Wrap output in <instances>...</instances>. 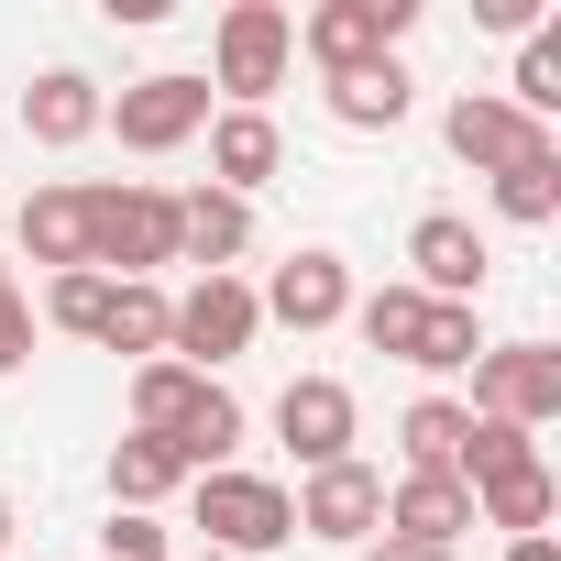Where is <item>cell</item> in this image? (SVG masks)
<instances>
[{
	"mask_svg": "<svg viewBox=\"0 0 561 561\" xmlns=\"http://www.w3.org/2000/svg\"><path fill=\"white\" fill-rule=\"evenodd\" d=\"M320 100H331V122H342V133H397V122H408V100H419V78H408L397 56H375V67L320 78Z\"/></svg>",
	"mask_w": 561,
	"mask_h": 561,
	"instance_id": "17",
	"label": "cell"
},
{
	"mask_svg": "<svg viewBox=\"0 0 561 561\" xmlns=\"http://www.w3.org/2000/svg\"><path fill=\"white\" fill-rule=\"evenodd\" d=\"M539 440L528 430H506V419H473V440H462V484H484V473H506V462H528Z\"/></svg>",
	"mask_w": 561,
	"mask_h": 561,
	"instance_id": "29",
	"label": "cell"
},
{
	"mask_svg": "<svg viewBox=\"0 0 561 561\" xmlns=\"http://www.w3.org/2000/svg\"><path fill=\"white\" fill-rule=\"evenodd\" d=\"M198 386H209V375H187L176 353H154V364H133V430H144V440H165V430H176V419L198 408Z\"/></svg>",
	"mask_w": 561,
	"mask_h": 561,
	"instance_id": "25",
	"label": "cell"
},
{
	"mask_svg": "<svg viewBox=\"0 0 561 561\" xmlns=\"http://www.w3.org/2000/svg\"><path fill=\"white\" fill-rule=\"evenodd\" d=\"M23 364H34V298L0 287V375H23Z\"/></svg>",
	"mask_w": 561,
	"mask_h": 561,
	"instance_id": "30",
	"label": "cell"
},
{
	"mask_svg": "<svg viewBox=\"0 0 561 561\" xmlns=\"http://www.w3.org/2000/svg\"><path fill=\"white\" fill-rule=\"evenodd\" d=\"M242 253H253V198H231V187H187V198H176V264L231 275Z\"/></svg>",
	"mask_w": 561,
	"mask_h": 561,
	"instance_id": "15",
	"label": "cell"
},
{
	"mask_svg": "<svg viewBox=\"0 0 561 561\" xmlns=\"http://www.w3.org/2000/svg\"><path fill=\"white\" fill-rule=\"evenodd\" d=\"M176 484H187V462H176L165 440H144V430H122V440H111V506L154 517V506H165Z\"/></svg>",
	"mask_w": 561,
	"mask_h": 561,
	"instance_id": "22",
	"label": "cell"
},
{
	"mask_svg": "<svg viewBox=\"0 0 561 561\" xmlns=\"http://www.w3.org/2000/svg\"><path fill=\"white\" fill-rule=\"evenodd\" d=\"M364 561H451V550H419V539H364Z\"/></svg>",
	"mask_w": 561,
	"mask_h": 561,
	"instance_id": "33",
	"label": "cell"
},
{
	"mask_svg": "<svg viewBox=\"0 0 561 561\" xmlns=\"http://www.w3.org/2000/svg\"><path fill=\"white\" fill-rule=\"evenodd\" d=\"M0 287H12V264H0Z\"/></svg>",
	"mask_w": 561,
	"mask_h": 561,
	"instance_id": "36",
	"label": "cell"
},
{
	"mask_svg": "<svg viewBox=\"0 0 561 561\" xmlns=\"http://www.w3.org/2000/svg\"><path fill=\"white\" fill-rule=\"evenodd\" d=\"M165 451L187 462V484H198V473H220V462L242 451V397H231V386L209 375V386H198V408H187V419L165 430Z\"/></svg>",
	"mask_w": 561,
	"mask_h": 561,
	"instance_id": "20",
	"label": "cell"
},
{
	"mask_svg": "<svg viewBox=\"0 0 561 561\" xmlns=\"http://www.w3.org/2000/svg\"><path fill=\"white\" fill-rule=\"evenodd\" d=\"M550 506H561V484H550V462H539V451L473 484V528H506V539H528V528H550Z\"/></svg>",
	"mask_w": 561,
	"mask_h": 561,
	"instance_id": "19",
	"label": "cell"
},
{
	"mask_svg": "<svg viewBox=\"0 0 561 561\" xmlns=\"http://www.w3.org/2000/svg\"><path fill=\"white\" fill-rule=\"evenodd\" d=\"M0 561H12V495H0Z\"/></svg>",
	"mask_w": 561,
	"mask_h": 561,
	"instance_id": "35",
	"label": "cell"
},
{
	"mask_svg": "<svg viewBox=\"0 0 561 561\" xmlns=\"http://www.w3.org/2000/svg\"><path fill=\"white\" fill-rule=\"evenodd\" d=\"M89 264L122 275V287H154V264H176V187L154 176L89 187Z\"/></svg>",
	"mask_w": 561,
	"mask_h": 561,
	"instance_id": "2",
	"label": "cell"
},
{
	"mask_svg": "<svg viewBox=\"0 0 561 561\" xmlns=\"http://www.w3.org/2000/svg\"><path fill=\"white\" fill-rule=\"evenodd\" d=\"M386 539L462 550V539H473V484H451V473H397V484H386Z\"/></svg>",
	"mask_w": 561,
	"mask_h": 561,
	"instance_id": "13",
	"label": "cell"
},
{
	"mask_svg": "<svg viewBox=\"0 0 561 561\" xmlns=\"http://www.w3.org/2000/svg\"><path fill=\"white\" fill-rule=\"evenodd\" d=\"M473 23H484V34H539L550 0H473Z\"/></svg>",
	"mask_w": 561,
	"mask_h": 561,
	"instance_id": "32",
	"label": "cell"
},
{
	"mask_svg": "<svg viewBox=\"0 0 561 561\" xmlns=\"http://www.w3.org/2000/svg\"><path fill=\"white\" fill-rule=\"evenodd\" d=\"M111 287H122V275H100V264H67V275H45V320H56L67 342H100V320H111Z\"/></svg>",
	"mask_w": 561,
	"mask_h": 561,
	"instance_id": "27",
	"label": "cell"
},
{
	"mask_svg": "<svg viewBox=\"0 0 561 561\" xmlns=\"http://www.w3.org/2000/svg\"><path fill=\"white\" fill-rule=\"evenodd\" d=\"M353 331H364L375 353H397V364H408V353H419V331H430V298H419L408 275H397V287H375V298H353Z\"/></svg>",
	"mask_w": 561,
	"mask_h": 561,
	"instance_id": "26",
	"label": "cell"
},
{
	"mask_svg": "<svg viewBox=\"0 0 561 561\" xmlns=\"http://www.w3.org/2000/svg\"><path fill=\"white\" fill-rule=\"evenodd\" d=\"M462 440H473V408H462V397H419V408L397 419L408 473H451V484H462Z\"/></svg>",
	"mask_w": 561,
	"mask_h": 561,
	"instance_id": "21",
	"label": "cell"
},
{
	"mask_svg": "<svg viewBox=\"0 0 561 561\" xmlns=\"http://www.w3.org/2000/svg\"><path fill=\"white\" fill-rule=\"evenodd\" d=\"M209 78H187V67H154V78H133L111 111H100V133H122V154H176V144H198L209 133Z\"/></svg>",
	"mask_w": 561,
	"mask_h": 561,
	"instance_id": "5",
	"label": "cell"
},
{
	"mask_svg": "<svg viewBox=\"0 0 561 561\" xmlns=\"http://www.w3.org/2000/svg\"><path fill=\"white\" fill-rule=\"evenodd\" d=\"M253 331H264V309H253V287H242V275H198V287L176 298L165 353H176L187 375H220V364H242V353H253Z\"/></svg>",
	"mask_w": 561,
	"mask_h": 561,
	"instance_id": "6",
	"label": "cell"
},
{
	"mask_svg": "<svg viewBox=\"0 0 561 561\" xmlns=\"http://www.w3.org/2000/svg\"><path fill=\"white\" fill-rule=\"evenodd\" d=\"M100 539H111V561H165V528H154V517H133V506H111V528H100Z\"/></svg>",
	"mask_w": 561,
	"mask_h": 561,
	"instance_id": "31",
	"label": "cell"
},
{
	"mask_svg": "<svg viewBox=\"0 0 561 561\" xmlns=\"http://www.w3.org/2000/svg\"><path fill=\"white\" fill-rule=\"evenodd\" d=\"M440 144L473 165V176H495V165H517V154H539V144H561V133H539L528 111H506L495 89H462L451 111H440Z\"/></svg>",
	"mask_w": 561,
	"mask_h": 561,
	"instance_id": "12",
	"label": "cell"
},
{
	"mask_svg": "<svg viewBox=\"0 0 561 561\" xmlns=\"http://www.w3.org/2000/svg\"><path fill=\"white\" fill-rule=\"evenodd\" d=\"M495 220H517V231H550V220H561V144L495 165Z\"/></svg>",
	"mask_w": 561,
	"mask_h": 561,
	"instance_id": "23",
	"label": "cell"
},
{
	"mask_svg": "<svg viewBox=\"0 0 561 561\" xmlns=\"http://www.w3.org/2000/svg\"><path fill=\"white\" fill-rule=\"evenodd\" d=\"M253 309L287 320V331H342V320H353V264H342L331 242H298V253L253 287Z\"/></svg>",
	"mask_w": 561,
	"mask_h": 561,
	"instance_id": "9",
	"label": "cell"
},
{
	"mask_svg": "<svg viewBox=\"0 0 561 561\" xmlns=\"http://www.w3.org/2000/svg\"><path fill=\"white\" fill-rule=\"evenodd\" d=\"M506 561H561V539H550V528H528V539H506Z\"/></svg>",
	"mask_w": 561,
	"mask_h": 561,
	"instance_id": "34",
	"label": "cell"
},
{
	"mask_svg": "<svg viewBox=\"0 0 561 561\" xmlns=\"http://www.w3.org/2000/svg\"><path fill=\"white\" fill-rule=\"evenodd\" d=\"M165 331H176V298H165V287H111L100 353H133V364H154V353H165Z\"/></svg>",
	"mask_w": 561,
	"mask_h": 561,
	"instance_id": "24",
	"label": "cell"
},
{
	"mask_svg": "<svg viewBox=\"0 0 561 561\" xmlns=\"http://www.w3.org/2000/svg\"><path fill=\"white\" fill-rule=\"evenodd\" d=\"M187 517H198L209 550H231V561H264V550H287V539H298L287 484H275V473H242V462L198 473V484H187Z\"/></svg>",
	"mask_w": 561,
	"mask_h": 561,
	"instance_id": "3",
	"label": "cell"
},
{
	"mask_svg": "<svg viewBox=\"0 0 561 561\" xmlns=\"http://www.w3.org/2000/svg\"><path fill=\"white\" fill-rule=\"evenodd\" d=\"M484 275H495V253H484V231H473L462 209H430V220L408 231V287H419V298L473 309V298H484Z\"/></svg>",
	"mask_w": 561,
	"mask_h": 561,
	"instance_id": "10",
	"label": "cell"
},
{
	"mask_svg": "<svg viewBox=\"0 0 561 561\" xmlns=\"http://www.w3.org/2000/svg\"><path fill=\"white\" fill-rule=\"evenodd\" d=\"M12 242H23L45 275L89 264V187H67V176H56V187H34V198H23V220H12Z\"/></svg>",
	"mask_w": 561,
	"mask_h": 561,
	"instance_id": "18",
	"label": "cell"
},
{
	"mask_svg": "<svg viewBox=\"0 0 561 561\" xmlns=\"http://www.w3.org/2000/svg\"><path fill=\"white\" fill-rule=\"evenodd\" d=\"M275 440H287L309 473H320V462H353V440H364L353 386H342V375H287V397H275Z\"/></svg>",
	"mask_w": 561,
	"mask_h": 561,
	"instance_id": "11",
	"label": "cell"
},
{
	"mask_svg": "<svg viewBox=\"0 0 561 561\" xmlns=\"http://www.w3.org/2000/svg\"><path fill=\"white\" fill-rule=\"evenodd\" d=\"M100 111H111V89H100L89 67H45V78L23 89V133H34L45 154H78V144L100 133Z\"/></svg>",
	"mask_w": 561,
	"mask_h": 561,
	"instance_id": "14",
	"label": "cell"
},
{
	"mask_svg": "<svg viewBox=\"0 0 561 561\" xmlns=\"http://www.w3.org/2000/svg\"><path fill=\"white\" fill-rule=\"evenodd\" d=\"M287 67H298V12L287 0H231V12L209 23V89L231 111H264L275 89H287Z\"/></svg>",
	"mask_w": 561,
	"mask_h": 561,
	"instance_id": "1",
	"label": "cell"
},
{
	"mask_svg": "<svg viewBox=\"0 0 561 561\" xmlns=\"http://www.w3.org/2000/svg\"><path fill=\"white\" fill-rule=\"evenodd\" d=\"M473 353H484V320L430 298V331H419V353H408V364H419V375H473Z\"/></svg>",
	"mask_w": 561,
	"mask_h": 561,
	"instance_id": "28",
	"label": "cell"
},
{
	"mask_svg": "<svg viewBox=\"0 0 561 561\" xmlns=\"http://www.w3.org/2000/svg\"><path fill=\"white\" fill-rule=\"evenodd\" d=\"M473 419L550 430V419H561V353H550V342H484V353H473Z\"/></svg>",
	"mask_w": 561,
	"mask_h": 561,
	"instance_id": "7",
	"label": "cell"
},
{
	"mask_svg": "<svg viewBox=\"0 0 561 561\" xmlns=\"http://www.w3.org/2000/svg\"><path fill=\"white\" fill-rule=\"evenodd\" d=\"M264 176H287V133H275V111H209V187L253 198Z\"/></svg>",
	"mask_w": 561,
	"mask_h": 561,
	"instance_id": "16",
	"label": "cell"
},
{
	"mask_svg": "<svg viewBox=\"0 0 561 561\" xmlns=\"http://www.w3.org/2000/svg\"><path fill=\"white\" fill-rule=\"evenodd\" d=\"M287 506H298V528H309V539H331V550L386 539V473H375L364 451H353V462H320V473H309Z\"/></svg>",
	"mask_w": 561,
	"mask_h": 561,
	"instance_id": "8",
	"label": "cell"
},
{
	"mask_svg": "<svg viewBox=\"0 0 561 561\" xmlns=\"http://www.w3.org/2000/svg\"><path fill=\"white\" fill-rule=\"evenodd\" d=\"M408 34H419V0H309V12H298V56H309L320 78L375 67V56H397Z\"/></svg>",
	"mask_w": 561,
	"mask_h": 561,
	"instance_id": "4",
	"label": "cell"
}]
</instances>
